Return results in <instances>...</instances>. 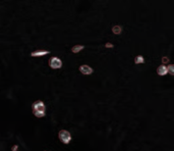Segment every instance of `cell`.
<instances>
[{
  "label": "cell",
  "mask_w": 174,
  "mask_h": 151,
  "mask_svg": "<svg viewBox=\"0 0 174 151\" xmlns=\"http://www.w3.org/2000/svg\"><path fill=\"white\" fill-rule=\"evenodd\" d=\"M105 47H106V48H113L114 45H113L112 43H106L105 44Z\"/></svg>",
  "instance_id": "cell-13"
},
{
  "label": "cell",
  "mask_w": 174,
  "mask_h": 151,
  "mask_svg": "<svg viewBox=\"0 0 174 151\" xmlns=\"http://www.w3.org/2000/svg\"><path fill=\"white\" fill-rule=\"evenodd\" d=\"M144 62H145V58H144L141 55H138L135 57V64H140V63H144Z\"/></svg>",
  "instance_id": "cell-9"
},
{
  "label": "cell",
  "mask_w": 174,
  "mask_h": 151,
  "mask_svg": "<svg viewBox=\"0 0 174 151\" xmlns=\"http://www.w3.org/2000/svg\"><path fill=\"white\" fill-rule=\"evenodd\" d=\"M79 71H81L83 75H91V74H93L94 70L91 68V66L87 65V64H83V65L79 66Z\"/></svg>",
  "instance_id": "cell-4"
},
{
  "label": "cell",
  "mask_w": 174,
  "mask_h": 151,
  "mask_svg": "<svg viewBox=\"0 0 174 151\" xmlns=\"http://www.w3.org/2000/svg\"><path fill=\"white\" fill-rule=\"evenodd\" d=\"M84 48V47L83 45H76V46H73V48H71V51H73V53H78L79 51H81Z\"/></svg>",
  "instance_id": "cell-8"
},
{
  "label": "cell",
  "mask_w": 174,
  "mask_h": 151,
  "mask_svg": "<svg viewBox=\"0 0 174 151\" xmlns=\"http://www.w3.org/2000/svg\"><path fill=\"white\" fill-rule=\"evenodd\" d=\"M33 113L36 118H43L46 115V112H40V111H33Z\"/></svg>",
  "instance_id": "cell-10"
},
{
  "label": "cell",
  "mask_w": 174,
  "mask_h": 151,
  "mask_svg": "<svg viewBox=\"0 0 174 151\" xmlns=\"http://www.w3.org/2000/svg\"><path fill=\"white\" fill-rule=\"evenodd\" d=\"M49 65H50L51 68H54V70L60 68L62 66V61L58 57L54 56V57H51L50 60H49Z\"/></svg>",
  "instance_id": "cell-3"
},
{
  "label": "cell",
  "mask_w": 174,
  "mask_h": 151,
  "mask_svg": "<svg viewBox=\"0 0 174 151\" xmlns=\"http://www.w3.org/2000/svg\"><path fill=\"white\" fill-rule=\"evenodd\" d=\"M167 68V71L169 74H170L171 76H173L174 75V66L173 65H168V66H166Z\"/></svg>",
  "instance_id": "cell-11"
},
{
  "label": "cell",
  "mask_w": 174,
  "mask_h": 151,
  "mask_svg": "<svg viewBox=\"0 0 174 151\" xmlns=\"http://www.w3.org/2000/svg\"><path fill=\"white\" fill-rule=\"evenodd\" d=\"M112 32L115 35H120L121 32H122V27L119 26V25H115V26L112 28Z\"/></svg>",
  "instance_id": "cell-7"
},
{
  "label": "cell",
  "mask_w": 174,
  "mask_h": 151,
  "mask_svg": "<svg viewBox=\"0 0 174 151\" xmlns=\"http://www.w3.org/2000/svg\"><path fill=\"white\" fill-rule=\"evenodd\" d=\"M32 108H33V111H40V112H46V106L44 104L43 101L39 100L36 101L32 104Z\"/></svg>",
  "instance_id": "cell-2"
},
{
  "label": "cell",
  "mask_w": 174,
  "mask_h": 151,
  "mask_svg": "<svg viewBox=\"0 0 174 151\" xmlns=\"http://www.w3.org/2000/svg\"><path fill=\"white\" fill-rule=\"evenodd\" d=\"M167 62H169V58L167 57V56H163V57H162V63L165 64V63H167Z\"/></svg>",
  "instance_id": "cell-12"
},
{
  "label": "cell",
  "mask_w": 174,
  "mask_h": 151,
  "mask_svg": "<svg viewBox=\"0 0 174 151\" xmlns=\"http://www.w3.org/2000/svg\"><path fill=\"white\" fill-rule=\"evenodd\" d=\"M58 138L60 139V141L64 144H68L69 142L71 141V135L68 131L66 130H61L59 131L58 133Z\"/></svg>",
  "instance_id": "cell-1"
},
{
  "label": "cell",
  "mask_w": 174,
  "mask_h": 151,
  "mask_svg": "<svg viewBox=\"0 0 174 151\" xmlns=\"http://www.w3.org/2000/svg\"><path fill=\"white\" fill-rule=\"evenodd\" d=\"M17 149H19V146L17 145H13L11 148V151H17Z\"/></svg>",
  "instance_id": "cell-14"
},
{
  "label": "cell",
  "mask_w": 174,
  "mask_h": 151,
  "mask_svg": "<svg viewBox=\"0 0 174 151\" xmlns=\"http://www.w3.org/2000/svg\"><path fill=\"white\" fill-rule=\"evenodd\" d=\"M50 53V51L48 50H36L34 51V52L31 53V56H33V57H38V56H44V55H47V54Z\"/></svg>",
  "instance_id": "cell-5"
},
{
  "label": "cell",
  "mask_w": 174,
  "mask_h": 151,
  "mask_svg": "<svg viewBox=\"0 0 174 151\" xmlns=\"http://www.w3.org/2000/svg\"><path fill=\"white\" fill-rule=\"evenodd\" d=\"M157 74H158L159 76H165L166 74H168L167 68H166L165 65H160L157 68Z\"/></svg>",
  "instance_id": "cell-6"
}]
</instances>
